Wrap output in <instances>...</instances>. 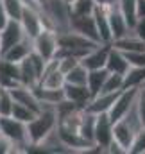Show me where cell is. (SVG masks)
I'll return each instance as SVG.
<instances>
[{
	"mask_svg": "<svg viewBox=\"0 0 145 154\" xmlns=\"http://www.w3.org/2000/svg\"><path fill=\"white\" fill-rule=\"evenodd\" d=\"M38 113L36 111H32L31 108H27V106H23V104H18V102H14L13 104V111H11V116H14V118H18V120H22V122H25V124H29Z\"/></svg>",
	"mask_w": 145,
	"mask_h": 154,
	"instance_id": "f1b7e54d",
	"label": "cell"
},
{
	"mask_svg": "<svg viewBox=\"0 0 145 154\" xmlns=\"http://www.w3.org/2000/svg\"><path fill=\"white\" fill-rule=\"evenodd\" d=\"M9 91H11L14 102L23 104V106L31 108L32 111L39 113V109H41V102L38 100V97H36V93H34L32 88H29V86H25V84H18V86L11 88Z\"/></svg>",
	"mask_w": 145,
	"mask_h": 154,
	"instance_id": "7c38bea8",
	"label": "cell"
},
{
	"mask_svg": "<svg viewBox=\"0 0 145 154\" xmlns=\"http://www.w3.org/2000/svg\"><path fill=\"white\" fill-rule=\"evenodd\" d=\"M136 106H138V111H140V116H142V122H143V125H145V84L138 88Z\"/></svg>",
	"mask_w": 145,
	"mask_h": 154,
	"instance_id": "836d02e7",
	"label": "cell"
},
{
	"mask_svg": "<svg viewBox=\"0 0 145 154\" xmlns=\"http://www.w3.org/2000/svg\"><path fill=\"white\" fill-rule=\"evenodd\" d=\"M68 5H70V14L81 16V14H91L97 4L93 0H72Z\"/></svg>",
	"mask_w": 145,
	"mask_h": 154,
	"instance_id": "4316f807",
	"label": "cell"
},
{
	"mask_svg": "<svg viewBox=\"0 0 145 154\" xmlns=\"http://www.w3.org/2000/svg\"><path fill=\"white\" fill-rule=\"evenodd\" d=\"M0 38H2V54H4L9 47H13L14 43H18L22 38H25V32H23V29H22L20 20L11 18V20L7 22V25L0 31ZM2 54H0V56H2Z\"/></svg>",
	"mask_w": 145,
	"mask_h": 154,
	"instance_id": "4fadbf2b",
	"label": "cell"
},
{
	"mask_svg": "<svg viewBox=\"0 0 145 154\" xmlns=\"http://www.w3.org/2000/svg\"><path fill=\"white\" fill-rule=\"evenodd\" d=\"M138 2L140 0H116L118 9L122 11L125 22L129 23V27L133 29L134 23L138 22Z\"/></svg>",
	"mask_w": 145,
	"mask_h": 154,
	"instance_id": "603a6c76",
	"label": "cell"
},
{
	"mask_svg": "<svg viewBox=\"0 0 145 154\" xmlns=\"http://www.w3.org/2000/svg\"><path fill=\"white\" fill-rule=\"evenodd\" d=\"M68 29H72V31L86 36V38L100 43L99 32H97V25H95V20H93V14H81V16L70 14V27Z\"/></svg>",
	"mask_w": 145,
	"mask_h": 154,
	"instance_id": "30bf717a",
	"label": "cell"
},
{
	"mask_svg": "<svg viewBox=\"0 0 145 154\" xmlns=\"http://www.w3.org/2000/svg\"><path fill=\"white\" fill-rule=\"evenodd\" d=\"M134 136H136V131L131 129L122 118L116 120V122H113V140H115L127 154H131V147H133Z\"/></svg>",
	"mask_w": 145,
	"mask_h": 154,
	"instance_id": "8fae6325",
	"label": "cell"
},
{
	"mask_svg": "<svg viewBox=\"0 0 145 154\" xmlns=\"http://www.w3.org/2000/svg\"><path fill=\"white\" fill-rule=\"evenodd\" d=\"M111 43H100L99 47L88 50L79 63L86 68V70H99V68H106V59H108V52Z\"/></svg>",
	"mask_w": 145,
	"mask_h": 154,
	"instance_id": "9c48e42d",
	"label": "cell"
},
{
	"mask_svg": "<svg viewBox=\"0 0 145 154\" xmlns=\"http://www.w3.org/2000/svg\"><path fill=\"white\" fill-rule=\"evenodd\" d=\"M57 127V113H56V106H47L41 104V109L29 124H27V131H29V138L32 147L38 145L48 133H52Z\"/></svg>",
	"mask_w": 145,
	"mask_h": 154,
	"instance_id": "7a4b0ae2",
	"label": "cell"
},
{
	"mask_svg": "<svg viewBox=\"0 0 145 154\" xmlns=\"http://www.w3.org/2000/svg\"><path fill=\"white\" fill-rule=\"evenodd\" d=\"M113 140V122L108 113H99L95 120V131H93V143L104 152L106 147Z\"/></svg>",
	"mask_w": 145,
	"mask_h": 154,
	"instance_id": "52a82bcc",
	"label": "cell"
},
{
	"mask_svg": "<svg viewBox=\"0 0 145 154\" xmlns=\"http://www.w3.org/2000/svg\"><path fill=\"white\" fill-rule=\"evenodd\" d=\"M65 2H66V4H70V2H72V0H65Z\"/></svg>",
	"mask_w": 145,
	"mask_h": 154,
	"instance_id": "60d3db41",
	"label": "cell"
},
{
	"mask_svg": "<svg viewBox=\"0 0 145 154\" xmlns=\"http://www.w3.org/2000/svg\"><path fill=\"white\" fill-rule=\"evenodd\" d=\"M133 32H134L140 39L145 41V16H140V18H138V22H136L134 27H133Z\"/></svg>",
	"mask_w": 145,
	"mask_h": 154,
	"instance_id": "d590c367",
	"label": "cell"
},
{
	"mask_svg": "<svg viewBox=\"0 0 145 154\" xmlns=\"http://www.w3.org/2000/svg\"><path fill=\"white\" fill-rule=\"evenodd\" d=\"M95 4H99V5H109V4H113L115 0H93Z\"/></svg>",
	"mask_w": 145,
	"mask_h": 154,
	"instance_id": "f35d334b",
	"label": "cell"
},
{
	"mask_svg": "<svg viewBox=\"0 0 145 154\" xmlns=\"http://www.w3.org/2000/svg\"><path fill=\"white\" fill-rule=\"evenodd\" d=\"M111 45L115 47V48H118V50H122V52H133V50H145V41L143 39H140L133 31L131 32H127L125 36H122V38H116L111 41Z\"/></svg>",
	"mask_w": 145,
	"mask_h": 154,
	"instance_id": "7402d4cb",
	"label": "cell"
},
{
	"mask_svg": "<svg viewBox=\"0 0 145 154\" xmlns=\"http://www.w3.org/2000/svg\"><path fill=\"white\" fill-rule=\"evenodd\" d=\"M18 72H20V82L29 86V88H34L39 84V72L34 66L31 56H27L25 59H22L18 63Z\"/></svg>",
	"mask_w": 145,
	"mask_h": 154,
	"instance_id": "d6986e66",
	"label": "cell"
},
{
	"mask_svg": "<svg viewBox=\"0 0 145 154\" xmlns=\"http://www.w3.org/2000/svg\"><path fill=\"white\" fill-rule=\"evenodd\" d=\"M13 95L7 88H2L0 86V116H9L13 111Z\"/></svg>",
	"mask_w": 145,
	"mask_h": 154,
	"instance_id": "f546056e",
	"label": "cell"
},
{
	"mask_svg": "<svg viewBox=\"0 0 145 154\" xmlns=\"http://www.w3.org/2000/svg\"><path fill=\"white\" fill-rule=\"evenodd\" d=\"M129 68H131V65H129V61L125 59V54L111 45V47H109V52H108V59H106V70L124 75Z\"/></svg>",
	"mask_w": 145,
	"mask_h": 154,
	"instance_id": "ffe728a7",
	"label": "cell"
},
{
	"mask_svg": "<svg viewBox=\"0 0 145 154\" xmlns=\"http://www.w3.org/2000/svg\"><path fill=\"white\" fill-rule=\"evenodd\" d=\"M0 54H2V38H0Z\"/></svg>",
	"mask_w": 145,
	"mask_h": 154,
	"instance_id": "ab89813d",
	"label": "cell"
},
{
	"mask_svg": "<svg viewBox=\"0 0 145 154\" xmlns=\"http://www.w3.org/2000/svg\"><path fill=\"white\" fill-rule=\"evenodd\" d=\"M31 52H32V38L25 36V38L20 39L18 43H14L13 47H9V48L2 54V57H5L7 61H13V63H20V61L25 59Z\"/></svg>",
	"mask_w": 145,
	"mask_h": 154,
	"instance_id": "ac0fdd59",
	"label": "cell"
},
{
	"mask_svg": "<svg viewBox=\"0 0 145 154\" xmlns=\"http://www.w3.org/2000/svg\"><path fill=\"white\" fill-rule=\"evenodd\" d=\"M91 14H93L95 25H97V32H99L100 43H111V41H113V36H111V29H109V20H108L106 5H99V4H97Z\"/></svg>",
	"mask_w": 145,
	"mask_h": 154,
	"instance_id": "2e32d148",
	"label": "cell"
},
{
	"mask_svg": "<svg viewBox=\"0 0 145 154\" xmlns=\"http://www.w3.org/2000/svg\"><path fill=\"white\" fill-rule=\"evenodd\" d=\"M0 134L14 143L16 154L29 152L32 149V143H31V138H29V131H27V124L18 120V118H14V116L11 115L0 116Z\"/></svg>",
	"mask_w": 145,
	"mask_h": 154,
	"instance_id": "6da1fadb",
	"label": "cell"
},
{
	"mask_svg": "<svg viewBox=\"0 0 145 154\" xmlns=\"http://www.w3.org/2000/svg\"><path fill=\"white\" fill-rule=\"evenodd\" d=\"M140 16H145V0L138 2V18Z\"/></svg>",
	"mask_w": 145,
	"mask_h": 154,
	"instance_id": "74e56055",
	"label": "cell"
},
{
	"mask_svg": "<svg viewBox=\"0 0 145 154\" xmlns=\"http://www.w3.org/2000/svg\"><path fill=\"white\" fill-rule=\"evenodd\" d=\"M145 84V66H131L124 74V88L134 86L140 88Z\"/></svg>",
	"mask_w": 145,
	"mask_h": 154,
	"instance_id": "d4e9b609",
	"label": "cell"
},
{
	"mask_svg": "<svg viewBox=\"0 0 145 154\" xmlns=\"http://www.w3.org/2000/svg\"><path fill=\"white\" fill-rule=\"evenodd\" d=\"M65 81L68 84H86V81H88V70L79 63V65L73 66L70 72L65 74Z\"/></svg>",
	"mask_w": 145,
	"mask_h": 154,
	"instance_id": "484cf974",
	"label": "cell"
},
{
	"mask_svg": "<svg viewBox=\"0 0 145 154\" xmlns=\"http://www.w3.org/2000/svg\"><path fill=\"white\" fill-rule=\"evenodd\" d=\"M124 54L131 66H145V50H133V52H124Z\"/></svg>",
	"mask_w": 145,
	"mask_h": 154,
	"instance_id": "d6a6232c",
	"label": "cell"
},
{
	"mask_svg": "<svg viewBox=\"0 0 145 154\" xmlns=\"http://www.w3.org/2000/svg\"><path fill=\"white\" fill-rule=\"evenodd\" d=\"M122 88H124V75H122V74L109 72L100 91H120ZM100 91H99V93H100Z\"/></svg>",
	"mask_w": 145,
	"mask_h": 154,
	"instance_id": "83f0119b",
	"label": "cell"
},
{
	"mask_svg": "<svg viewBox=\"0 0 145 154\" xmlns=\"http://www.w3.org/2000/svg\"><path fill=\"white\" fill-rule=\"evenodd\" d=\"M116 95H118V91H100V93L93 95L84 108L88 111L95 113V115L108 113L109 109H111V106H113V102H115V99H116Z\"/></svg>",
	"mask_w": 145,
	"mask_h": 154,
	"instance_id": "9a60e30c",
	"label": "cell"
},
{
	"mask_svg": "<svg viewBox=\"0 0 145 154\" xmlns=\"http://www.w3.org/2000/svg\"><path fill=\"white\" fill-rule=\"evenodd\" d=\"M63 91H65V99L72 100L79 108H84L91 99V91L88 90L86 84H68V82H65Z\"/></svg>",
	"mask_w": 145,
	"mask_h": 154,
	"instance_id": "e0dca14e",
	"label": "cell"
},
{
	"mask_svg": "<svg viewBox=\"0 0 145 154\" xmlns=\"http://www.w3.org/2000/svg\"><path fill=\"white\" fill-rule=\"evenodd\" d=\"M106 11H108L109 29H111V36H113V39L122 38V36H125L127 32H131V31H133V29L129 27V23L125 22V18H124L122 11L118 9L116 0H115L113 4L106 5Z\"/></svg>",
	"mask_w": 145,
	"mask_h": 154,
	"instance_id": "ba28073f",
	"label": "cell"
},
{
	"mask_svg": "<svg viewBox=\"0 0 145 154\" xmlns=\"http://www.w3.org/2000/svg\"><path fill=\"white\" fill-rule=\"evenodd\" d=\"M32 50L39 54L45 61H50L52 57H56L57 50H59V43H57V31L47 27L43 29L36 38H32Z\"/></svg>",
	"mask_w": 145,
	"mask_h": 154,
	"instance_id": "277c9868",
	"label": "cell"
},
{
	"mask_svg": "<svg viewBox=\"0 0 145 154\" xmlns=\"http://www.w3.org/2000/svg\"><path fill=\"white\" fill-rule=\"evenodd\" d=\"M0 2H2L4 9L7 11L9 18L20 20V16H22V11H23V7H25L22 0H0Z\"/></svg>",
	"mask_w": 145,
	"mask_h": 154,
	"instance_id": "4dcf8cb0",
	"label": "cell"
},
{
	"mask_svg": "<svg viewBox=\"0 0 145 154\" xmlns=\"http://www.w3.org/2000/svg\"><path fill=\"white\" fill-rule=\"evenodd\" d=\"M108 70L106 68H99V70H88V81H86V86H88V90L91 91V97L93 95H97L100 90H102V86H104V81H106V77H108Z\"/></svg>",
	"mask_w": 145,
	"mask_h": 154,
	"instance_id": "cb8c5ba5",
	"label": "cell"
},
{
	"mask_svg": "<svg viewBox=\"0 0 145 154\" xmlns=\"http://www.w3.org/2000/svg\"><path fill=\"white\" fill-rule=\"evenodd\" d=\"M0 154H16L14 143L11 140H7L5 136L0 134Z\"/></svg>",
	"mask_w": 145,
	"mask_h": 154,
	"instance_id": "e575fe53",
	"label": "cell"
},
{
	"mask_svg": "<svg viewBox=\"0 0 145 154\" xmlns=\"http://www.w3.org/2000/svg\"><path fill=\"white\" fill-rule=\"evenodd\" d=\"M32 90H34V93H36L38 100H39L41 104H47V106H56L57 102H61V100L65 99L63 88H47V86L38 84Z\"/></svg>",
	"mask_w": 145,
	"mask_h": 154,
	"instance_id": "44dd1931",
	"label": "cell"
},
{
	"mask_svg": "<svg viewBox=\"0 0 145 154\" xmlns=\"http://www.w3.org/2000/svg\"><path fill=\"white\" fill-rule=\"evenodd\" d=\"M11 18H9V14H7V11L4 9V5H2V2H0V31L7 25V22H9Z\"/></svg>",
	"mask_w": 145,
	"mask_h": 154,
	"instance_id": "8d00e7d4",
	"label": "cell"
},
{
	"mask_svg": "<svg viewBox=\"0 0 145 154\" xmlns=\"http://www.w3.org/2000/svg\"><path fill=\"white\" fill-rule=\"evenodd\" d=\"M18 84H22L20 82V72H18V63L7 61L5 57L0 56V86L11 90Z\"/></svg>",
	"mask_w": 145,
	"mask_h": 154,
	"instance_id": "5bb4252c",
	"label": "cell"
},
{
	"mask_svg": "<svg viewBox=\"0 0 145 154\" xmlns=\"http://www.w3.org/2000/svg\"><path fill=\"white\" fill-rule=\"evenodd\" d=\"M20 23H22V29H23L25 36H29V38H36L43 29H47V23H45L41 13H39L38 9L27 7V5H25L23 11H22Z\"/></svg>",
	"mask_w": 145,
	"mask_h": 154,
	"instance_id": "8992f818",
	"label": "cell"
},
{
	"mask_svg": "<svg viewBox=\"0 0 145 154\" xmlns=\"http://www.w3.org/2000/svg\"><path fill=\"white\" fill-rule=\"evenodd\" d=\"M136 95H138V88H134V86L122 88V90L118 91V95H116V99H115L111 109L108 111L111 122L120 120L122 116L129 111V108H131V106L134 104V100H136Z\"/></svg>",
	"mask_w": 145,
	"mask_h": 154,
	"instance_id": "5b68a950",
	"label": "cell"
},
{
	"mask_svg": "<svg viewBox=\"0 0 145 154\" xmlns=\"http://www.w3.org/2000/svg\"><path fill=\"white\" fill-rule=\"evenodd\" d=\"M131 154H145V125L136 133L133 147H131Z\"/></svg>",
	"mask_w": 145,
	"mask_h": 154,
	"instance_id": "1f68e13d",
	"label": "cell"
},
{
	"mask_svg": "<svg viewBox=\"0 0 145 154\" xmlns=\"http://www.w3.org/2000/svg\"><path fill=\"white\" fill-rule=\"evenodd\" d=\"M57 43H59V50L57 54H72L77 56L79 59L91 48L99 47L100 43L93 41V39L86 38L79 32H75L72 29H66V31H61L57 32Z\"/></svg>",
	"mask_w": 145,
	"mask_h": 154,
	"instance_id": "3957f363",
	"label": "cell"
}]
</instances>
